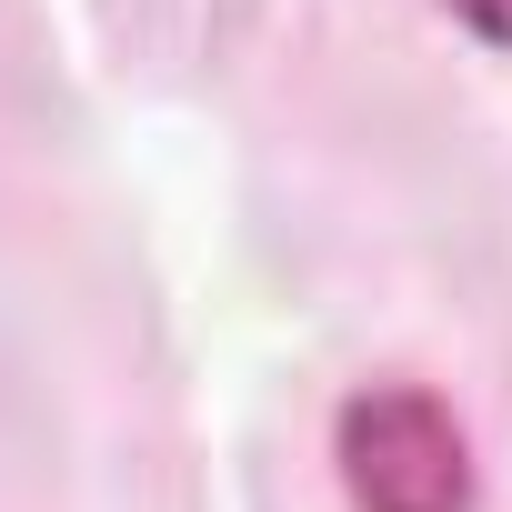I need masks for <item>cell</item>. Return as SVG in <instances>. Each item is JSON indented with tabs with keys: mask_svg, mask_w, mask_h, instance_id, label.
<instances>
[{
	"mask_svg": "<svg viewBox=\"0 0 512 512\" xmlns=\"http://www.w3.org/2000/svg\"><path fill=\"white\" fill-rule=\"evenodd\" d=\"M342 492L352 512H472V442L442 392L422 382H372L332 422Z\"/></svg>",
	"mask_w": 512,
	"mask_h": 512,
	"instance_id": "cell-1",
	"label": "cell"
},
{
	"mask_svg": "<svg viewBox=\"0 0 512 512\" xmlns=\"http://www.w3.org/2000/svg\"><path fill=\"white\" fill-rule=\"evenodd\" d=\"M452 21H462L472 41H492V51H512V0H452Z\"/></svg>",
	"mask_w": 512,
	"mask_h": 512,
	"instance_id": "cell-2",
	"label": "cell"
}]
</instances>
